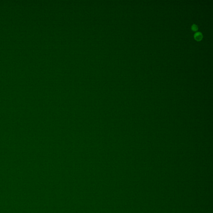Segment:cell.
<instances>
[{
	"instance_id": "obj_1",
	"label": "cell",
	"mask_w": 213,
	"mask_h": 213,
	"mask_svg": "<svg viewBox=\"0 0 213 213\" xmlns=\"http://www.w3.org/2000/svg\"><path fill=\"white\" fill-rule=\"evenodd\" d=\"M202 35L200 32H197L194 35V38L197 41L201 40L202 38Z\"/></svg>"
},
{
	"instance_id": "obj_2",
	"label": "cell",
	"mask_w": 213,
	"mask_h": 213,
	"mask_svg": "<svg viewBox=\"0 0 213 213\" xmlns=\"http://www.w3.org/2000/svg\"><path fill=\"white\" fill-rule=\"evenodd\" d=\"M192 30L193 31H197V30H198V27H197V26L196 25H192Z\"/></svg>"
}]
</instances>
